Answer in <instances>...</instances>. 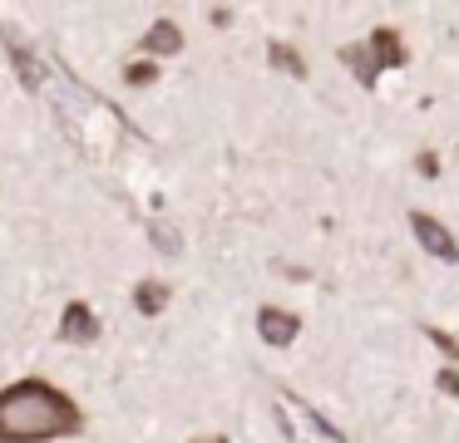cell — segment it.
Here are the masks:
<instances>
[{
	"instance_id": "6da1fadb",
	"label": "cell",
	"mask_w": 459,
	"mask_h": 443,
	"mask_svg": "<svg viewBox=\"0 0 459 443\" xmlns=\"http://www.w3.org/2000/svg\"><path fill=\"white\" fill-rule=\"evenodd\" d=\"M80 429V409L60 389L40 379H25L0 394V443H35V439H60Z\"/></svg>"
},
{
	"instance_id": "7a4b0ae2",
	"label": "cell",
	"mask_w": 459,
	"mask_h": 443,
	"mask_svg": "<svg viewBox=\"0 0 459 443\" xmlns=\"http://www.w3.org/2000/svg\"><path fill=\"white\" fill-rule=\"evenodd\" d=\"M410 232H415V242L425 246L429 256H439V261H459V242L445 232V226L435 222V217H425V212H415L410 217Z\"/></svg>"
},
{
	"instance_id": "3957f363",
	"label": "cell",
	"mask_w": 459,
	"mask_h": 443,
	"mask_svg": "<svg viewBox=\"0 0 459 443\" xmlns=\"http://www.w3.org/2000/svg\"><path fill=\"white\" fill-rule=\"evenodd\" d=\"M366 49H370V59H376V69L380 64H385V69L405 64V39H400L395 25H376V35L366 39Z\"/></svg>"
},
{
	"instance_id": "277c9868",
	"label": "cell",
	"mask_w": 459,
	"mask_h": 443,
	"mask_svg": "<svg viewBox=\"0 0 459 443\" xmlns=\"http://www.w3.org/2000/svg\"><path fill=\"white\" fill-rule=\"evenodd\" d=\"M60 340H70V345H90V340H100V320H94V311L84 301H74L70 311H65V320H60Z\"/></svg>"
},
{
	"instance_id": "5b68a950",
	"label": "cell",
	"mask_w": 459,
	"mask_h": 443,
	"mask_svg": "<svg viewBox=\"0 0 459 443\" xmlns=\"http://www.w3.org/2000/svg\"><path fill=\"white\" fill-rule=\"evenodd\" d=\"M257 330H262V340H267V345H291L301 325H297V315L277 311V305H262V311H257Z\"/></svg>"
},
{
	"instance_id": "8992f818",
	"label": "cell",
	"mask_w": 459,
	"mask_h": 443,
	"mask_svg": "<svg viewBox=\"0 0 459 443\" xmlns=\"http://www.w3.org/2000/svg\"><path fill=\"white\" fill-rule=\"evenodd\" d=\"M143 49L149 55H178L183 49V35H178V25H169V20H159V25L143 35Z\"/></svg>"
},
{
	"instance_id": "52a82bcc",
	"label": "cell",
	"mask_w": 459,
	"mask_h": 443,
	"mask_svg": "<svg viewBox=\"0 0 459 443\" xmlns=\"http://www.w3.org/2000/svg\"><path fill=\"white\" fill-rule=\"evenodd\" d=\"M341 59H346L351 69H356V79L366 89H376V59H370V49L366 45H351V49H341Z\"/></svg>"
},
{
	"instance_id": "ba28073f",
	"label": "cell",
	"mask_w": 459,
	"mask_h": 443,
	"mask_svg": "<svg viewBox=\"0 0 459 443\" xmlns=\"http://www.w3.org/2000/svg\"><path fill=\"white\" fill-rule=\"evenodd\" d=\"M163 301H169V285H163V281H143L139 285V311L143 315H159Z\"/></svg>"
},
{
	"instance_id": "9c48e42d",
	"label": "cell",
	"mask_w": 459,
	"mask_h": 443,
	"mask_svg": "<svg viewBox=\"0 0 459 443\" xmlns=\"http://www.w3.org/2000/svg\"><path fill=\"white\" fill-rule=\"evenodd\" d=\"M149 242H153V246H159V251H163V256H178V251H183V236H178V232H173V226H169V222H153V226H149Z\"/></svg>"
},
{
	"instance_id": "30bf717a",
	"label": "cell",
	"mask_w": 459,
	"mask_h": 443,
	"mask_svg": "<svg viewBox=\"0 0 459 443\" xmlns=\"http://www.w3.org/2000/svg\"><path fill=\"white\" fill-rule=\"evenodd\" d=\"M267 55H272V64H277L281 74H297V79L307 74V64H301V55H297V49H291V45H272Z\"/></svg>"
},
{
	"instance_id": "8fae6325",
	"label": "cell",
	"mask_w": 459,
	"mask_h": 443,
	"mask_svg": "<svg viewBox=\"0 0 459 443\" xmlns=\"http://www.w3.org/2000/svg\"><path fill=\"white\" fill-rule=\"evenodd\" d=\"M425 335H429V340H435V345H439V350H445V354H455V360H459V345L449 340L445 330H425Z\"/></svg>"
},
{
	"instance_id": "7c38bea8",
	"label": "cell",
	"mask_w": 459,
	"mask_h": 443,
	"mask_svg": "<svg viewBox=\"0 0 459 443\" xmlns=\"http://www.w3.org/2000/svg\"><path fill=\"white\" fill-rule=\"evenodd\" d=\"M153 74H159L153 64H134V69H129V84H149Z\"/></svg>"
},
{
	"instance_id": "4fadbf2b",
	"label": "cell",
	"mask_w": 459,
	"mask_h": 443,
	"mask_svg": "<svg viewBox=\"0 0 459 443\" xmlns=\"http://www.w3.org/2000/svg\"><path fill=\"white\" fill-rule=\"evenodd\" d=\"M439 389H445V394H459V374H455V370H439Z\"/></svg>"
}]
</instances>
